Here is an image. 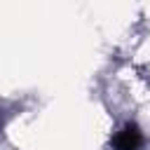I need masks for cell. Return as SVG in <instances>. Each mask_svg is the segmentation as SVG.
Segmentation results:
<instances>
[{
    "mask_svg": "<svg viewBox=\"0 0 150 150\" xmlns=\"http://www.w3.org/2000/svg\"><path fill=\"white\" fill-rule=\"evenodd\" d=\"M143 131L138 129V124H134V122H129V124H124L117 134H115V138H112V148L115 150H141L143 148Z\"/></svg>",
    "mask_w": 150,
    "mask_h": 150,
    "instance_id": "cell-1",
    "label": "cell"
}]
</instances>
